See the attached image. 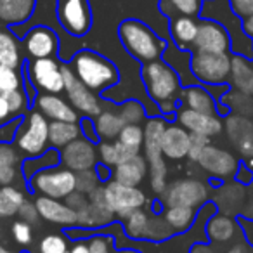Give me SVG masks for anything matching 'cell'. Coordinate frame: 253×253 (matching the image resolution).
<instances>
[{"label":"cell","instance_id":"obj_1","mask_svg":"<svg viewBox=\"0 0 253 253\" xmlns=\"http://www.w3.org/2000/svg\"><path fill=\"white\" fill-rule=\"evenodd\" d=\"M118 35L126 52L142 64L162 59L163 52L167 50L165 40L139 19H125L120 25Z\"/></svg>","mask_w":253,"mask_h":253},{"label":"cell","instance_id":"obj_2","mask_svg":"<svg viewBox=\"0 0 253 253\" xmlns=\"http://www.w3.org/2000/svg\"><path fill=\"white\" fill-rule=\"evenodd\" d=\"M75 77L92 92H102L118 82L120 75L116 66L104 56L94 50H80L71 59Z\"/></svg>","mask_w":253,"mask_h":253},{"label":"cell","instance_id":"obj_3","mask_svg":"<svg viewBox=\"0 0 253 253\" xmlns=\"http://www.w3.org/2000/svg\"><path fill=\"white\" fill-rule=\"evenodd\" d=\"M167 128V122L162 116H153L144 125V158L148 162V175L155 194H163L167 189V163L162 153V137Z\"/></svg>","mask_w":253,"mask_h":253},{"label":"cell","instance_id":"obj_4","mask_svg":"<svg viewBox=\"0 0 253 253\" xmlns=\"http://www.w3.org/2000/svg\"><path fill=\"white\" fill-rule=\"evenodd\" d=\"M141 77L146 84L149 97L155 102H175L180 95V80L177 71L162 59L144 63L141 70Z\"/></svg>","mask_w":253,"mask_h":253},{"label":"cell","instance_id":"obj_5","mask_svg":"<svg viewBox=\"0 0 253 253\" xmlns=\"http://www.w3.org/2000/svg\"><path fill=\"white\" fill-rule=\"evenodd\" d=\"M32 189L40 196L54 198V200H66L73 191H77V173L68 169H43L33 173Z\"/></svg>","mask_w":253,"mask_h":253},{"label":"cell","instance_id":"obj_6","mask_svg":"<svg viewBox=\"0 0 253 253\" xmlns=\"http://www.w3.org/2000/svg\"><path fill=\"white\" fill-rule=\"evenodd\" d=\"M191 71L194 78L208 85H222L229 82L231 75V56L227 52H198L194 50L191 57Z\"/></svg>","mask_w":253,"mask_h":253},{"label":"cell","instance_id":"obj_7","mask_svg":"<svg viewBox=\"0 0 253 253\" xmlns=\"http://www.w3.org/2000/svg\"><path fill=\"white\" fill-rule=\"evenodd\" d=\"M49 144V122L40 111H33L19 128L16 146L28 156H40L45 153Z\"/></svg>","mask_w":253,"mask_h":253},{"label":"cell","instance_id":"obj_8","mask_svg":"<svg viewBox=\"0 0 253 253\" xmlns=\"http://www.w3.org/2000/svg\"><path fill=\"white\" fill-rule=\"evenodd\" d=\"M59 25L73 37H84L92 28V9L88 0H56Z\"/></svg>","mask_w":253,"mask_h":253},{"label":"cell","instance_id":"obj_9","mask_svg":"<svg viewBox=\"0 0 253 253\" xmlns=\"http://www.w3.org/2000/svg\"><path fill=\"white\" fill-rule=\"evenodd\" d=\"M163 196L165 207H189L196 208L207 203L210 191L200 179H180L167 186Z\"/></svg>","mask_w":253,"mask_h":253},{"label":"cell","instance_id":"obj_10","mask_svg":"<svg viewBox=\"0 0 253 253\" xmlns=\"http://www.w3.org/2000/svg\"><path fill=\"white\" fill-rule=\"evenodd\" d=\"M102 187H104V196L109 210L120 218H125L130 211L142 208L148 203L146 194L135 186H123L115 179H109Z\"/></svg>","mask_w":253,"mask_h":253},{"label":"cell","instance_id":"obj_11","mask_svg":"<svg viewBox=\"0 0 253 253\" xmlns=\"http://www.w3.org/2000/svg\"><path fill=\"white\" fill-rule=\"evenodd\" d=\"M63 71V80H64V90L70 99V104L73 106L77 111L84 113L85 116H97L102 111V106L95 92L87 88L77 77H75L73 70L70 66H61Z\"/></svg>","mask_w":253,"mask_h":253},{"label":"cell","instance_id":"obj_12","mask_svg":"<svg viewBox=\"0 0 253 253\" xmlns=\"http://www.w3.org/2000/svg\"><path fill=\"white\" fill-rule=\"evenodd\" d=\"M28 77L32 84L45 94H59L64 90L61 64L54 57L32 59L28 63Z\"/></svg>","mask_w":253,"mask_h":253},{"label":"cell","instance_id":"obj_13","mask_svg":"<svg viewBox=\"0 0 253 253\" xmlns=\"http://www.w3.org/2000/svg\"><path fill=\"white\" fill-rule=\"evenodd\" d=\"M193 49L198 52H213L224 54L231 49V37L227 30L215 19L201 18L198 21L196 40L193 43Z\"/></svg>","mask_w":253,"mask_h":253},{"label":"cell","instance_id":"obj_14","mask_svg":"<svg viewBox=\"0 0 253 253\" xmlns=\"http://www.w3.org/2000/svg\"><path fill=\"white\" fill-rule=\"evenodd\" d=\"M203 170L211 173L213 177H220V179H229L232 177L239 169V162L231 151L222 149L218 146L208 144L198 155L196 162Z\"/></svg>","mask_w":253,"mask_h":253},{"label":"cell","instance_id":"obj_15","mask_svg":"<svg viewBox=\"0 0 253 253\" xmlns=\"http://www.w3.org/2000/svg\"><path fill=\"white\" fill-rule=\"evenodd\" d=\"M61 162H63L64 169L75 173L92 170L97 165V149H95L94 142H90L88 139L78 137L63 148Z\"/></svg>","mask_w":253,"mask_h":253},{"label":"cell","instance_id":"obj_16","mask_svg":"<svg viewBox=\"0 0 253 253\" xmlns=\"http://www.w3.org/2000/svg\"><path fill=\"white\" fill-rule=\"evenodd\" d=\"M177 122L184 126L189 134H201L208 137L222 134L224 123L218 118V115H205V113L193 111L189 108H180L177 111Z\"/></svg>","mask_w":253,"mask_h":253},{"label":"cell","instance_id":"obj_17","mask_svg":"<svg viewBox=\"0 0 253 253\" xmlns=\"http://www.w3.org/2000/svg\"><path fill=\"white\" fill-rule=\"evenodd\" d=\"M25 50L32 59H42V57H52L59 49V39L54 33V30L47 26H35L26 33Z\"/></svg>","mask_w":253,"mask_h":253},{"label":"cell","instance_id":"obj_18","mask_svg":"<svg viewBox=\"0 0 253 253\" xmlns=\"http://www.w3.org/2000/svg\"><path fill=\"white\" fill-rule=\"evenodd\" d=\"M225 132L227 137L239 155L245 158H253V120L248 116L234 115L227 116L225 120Z\"/></svg>","mask_w":253,"mask_h":253},{"label":"cell","instance_id":"obj_19","mask_svg":"<svg viewBox=\"0 0 253 253\" xmlns=\"http://www.w3.org/2000/svg\"><path fill=\"white\" fill-rule=\"evenodd\" d=\"M191 148V134L177 125H167L165 132L162 137V153L165 158L172 160V162H179V160L187 158Z\"/></svg>","mask_w":253,"mask_h":253},{"label":"cell","instance_id":"obj_20","mask_svg":"<svg viewBox=\"0 0 253 253\" xmlns=\"http://www.w3.org/2000/svg\"><path fill=\"white\" fill-rule=\"evenodd\" d=\"M35 205H37V210H39V215L42 218H45L47 222H52V224H59V225L77 224V213H75V210L68 207L66 203H63V201L47 196H39Z\"/></svg>","mask_w":253,"mask_h":253},{"label":"cell","instance_id":"obj_21","mask_svg":"<svg viewBox=\"0 0 253 253\" xmlns=\"http://www.w3.org/2000/svg\"><path fill=\"white\" fill-rule=\"evenodd\" d=\"M37 108L52 122H77L78 115L71 104L57 97V94H42L37 99Z\"/></svg>","mask_w":253,"mask_h":253},{"label":"cell","instance_id":"obj_22","mask_svg":"<svg viewBox=\"0 0 253 253\" xmlns=\"http://www.w3.org/2000/svg\"><path fill=\"white\" fill-rule=\"evenodd\" d=\"M146 177H148V162H146L144 156L137 155L134 158L116 165L115 170H113L111 179H115L116 182L123 184V186L139 187Z\"/></svg>","mask_w":253,"mask_h":253},{"label":"cell","instance_id":"obj_23","mask_svg":"<svg viewBox=\"0 0 253 253\" xmlns=\"http://www.w3.org/2000/svg\"><path fill=\"white\" fill-rule=\"evenodd\" d=\"M35 7L37 0H0V23L7 26L26 23Z\"/></svg>","mask_w":253,"mask_h":253},{"label":"cell","instance_id":"obj_24","mask_svg":"<svg viewBox=\"0 0 253 253\" xmlns=\"http://www.w3.org/2000/svg\"><path fill=\"white\" fill-rule=\"evenodd\" d=\"M180 101L184 108L193 111L205 113V115H217V102L208 94V90L201 85H191L186 90H180Z\"/></svg>","mask_w":253,"mask_h":253},{"label":"cell","instance_id":"obj_25","mask_svg":"<svg viewBox=\"0 0 253 253\" xmlns=\"http://www.w3.org/2000/svg\"><path fill=\"white\" fill-rule=\"evenodd\" d=\"M198 33V19L193 16H177L170 19V35L180 50L193 47Z\"/></svg>","mask_w":253,"mask_h":253},{"label":"cell","instance_id":"obj_26","mask_svg":"<svg viewBox=\"0 0 253 253\" xmlns=\"http://www.w3.org/2000/svg\"><path fill=\"white\" fill-rule=\"evenodd\" d=\"M229 82L232 84L234 90L253 95V66L248 61V57L239 56V54L231 57V75H229Z\"/></svg>","mask_w":253,"mask_h":253},{"label":"cell","instance_id":"obj_27","mask_svg":"<svg viewBox=\"0 0 253 253\" xmlns=\"http://www.w3.org/2000/svg\"><path fill=\"white\" fill-rule=\"evenodd\" d=\"M137 155H139L137 151L123 146L118 139H116V141H102L101 144L97 146V158L101 160L102 165H106L108 169L109 167L115 169L116 165L134 158V156H137Z\"/></svg>","mask_w":253,"mask_h":253},{"label":"cell","instance_id":"obj_28","mask_svg":"<svg viewBox=\"0 0 253 253\" xmlns=\"http://www.w3.org/2000/svg\"><path fill=\"white\" fill-rule=\"evenodd\" d=\"M94 126L99 139H102V141H116L122 128L125 126V122H123L118 113L101 111L95 116Z\"/></svg>","mask_w":253,"mask_h":253},{"label":"cell","instance_id":"obj_29","mask_svg":"<svg viewBox=\"0 0 253 253\" xmlns=\"http://www.w3.org/2000/svg\"><path fill=\"white\" fill-rule=\"evenodd\" d=\"M19 153L14 146L0 142V186H9L14 182L18 173Z\"/></svg>","mask_w":253,"mask_h":253},{"label":"cell","instance_id":"obj_30","mask_svg":"<svg viewBox=\"0 0 253 253\" xmlns=\"http://www.w3.org/2000/svg\"><path fill=\"white\" fill-rule=\"evenodd\" d=\"M82 128L77 122H52L49 123V144L63 149L66 144L80 137Z\"/></svg>","mask_w":253,"mask_h":253},{"label":"cell","instance_id":"obj_31","mask_svg":"<svg viewBox=\"0 0 253 253\" xmlns=\"http://www.w3.org/2000/svg\"><path fill=\"white\" fill-rule=\"evenodd\" d=\"M238 232V225L229 215H215L207 224V234L215 243H227L232 241Z\"/></svg>","mask_w":253,"mask_h":253},{"label":"cell","instance_id":"obj_32","mask_svg":"<svg viewBox=\"0 0 253 253\" xmlns=\"http://www.w3.org/2000/svg\"><path fill=\"white\" fill-rule=\"evenodd\" d=\"M21 64L18 39L7 28L0 26V66L18 68Z\"/></svg>","mask_w":253,"mask_h":253},{"label":"cell","instance_id":"obj_33","mask_svg":"<svg viewBox=\"0 0 253 253\" xmlns=\"http://www.w3.org/2000/svg\"><path fill=\"white\" fill-rule=\"evenodd\" d=\"M75 213H77V224H80L82 227H102L115 218V213L111 210H101V208L94 207L90 201H87Z\"/></svg>","mask_w":253,"mask_h":253},{"label":"cell","instance_id":"obj_34","mask_svg":"<svg viewBox=\"0 0 253 253\" xmlns=\"http://www.w3.org/2000/svg\"><path fill=\"white\" fill-rule=\"evenodd\" d=\"M203 7V0H160V11L169 19L177 16L198 18Z\"/></svg>","mask_w":253,"mask_h":253},{"label":"cell","instance_id":"obj_35","mask_svg":"<svg viewBox=\"0 0 253 253\" xmlns=\"http://www.w3.org/2000/svg\"><path fill=\"white\" fill-rule=\"evenodd\" d=\"M163 218L172 227L173 232H182L193 225L196 211L189 207H167L163 211Z\"/></svg>","mask_w":253,"mask_h":253},{"label":"cell","instance_id":"obj_36","mask_svg":"<svg viewBox=\"0 0 253 253\" xmlns=\"http://www.w3.org/2000/svg\"><path fill=\"white\" fill-rule=\"evenodd\" d=\"M25 203V194L14 186L0 187V218H9L18 215L21 205Z\"/></svg>","mask_w":253,"mask_h":253},{"label":"cell","instance_id":"obj_37","mask_svg":"<svg viewBox=\"0 0 253 253\" xmlns=\"http://www.w3.org/2000/svg\"><path fill=\"white\" fill-rule=\"evenodd\" d=\"M220 102L229 111L234 113V115L253 118V95L243 94V92H239V90H231L222 95Z\"/></svg>","mask_w":253,"mask_h":253},{"label":"cell","instance_id":"obj_38","mask_svg":"<svg viewBox=\"0 0 253 253\" xmlns=\"http://www.w3.org/2000/svg\"><path fill=\"white\" fill-rule=\"evenodd\" d=\"M149 215L146 210L137 208V210L130 211V213L125 217V231L126 234L134 239H142L146 234V229H148Z\"/></svg>","mask_w":253,"mask_h":253},{"label":"cell","instance_id":"obj_39","mask_svg":"<svg viewBox=\"0 0 253 253\" xmlns=\"http://www.w3.org/2000/svg\"><path fill=\"white\" fill-rule=\"evenodd\" d=\"M118 141L123 146H126L128 149H134V151L141 153L142 141H144V130H142L141 125H134V123H126L122 128L118 135Z\"/></svg>","mask_w":253,"mask_h":253},{"label":"cell","instance_id":"obj_40","mask_svg":"<svg viewBox=\"0 0 253 253\" xmlns=\"http://www.w3.org/2000/svg\"><path fill=\"white\" fill-rule=\"evenodd\" d=\"M173 234L172 227L167 224V220L163 217H149L148 222V229H146L144 239H149V241H163V239L170 238Z\"/></svg>","mask_w":253,"mask_h":253},{"label":"cell","instance_id":"obj_41","mask_svg":"<svg viewBox=\"0 0 253 253\" xmlns=\"http://www.w3.org/2000/svg\"><path fill=\"white\" fill-rule=\"evenodd\" d=\"M18 88H21V77L16 68L0 66V95H9Z\"/></svg>","mask_w":253,"mask_h":253},{"label":"cell","instance_id":"obj_42","mask_svg":"<svg viewBox=\"0 0 253 253\" xmlns=\"http://www.w3.org/2000/svg\"><path fill=\"white\" fill-rule=\"evenodd\" d=\"M118 115L122 116V120L125 122V125H126V123H134V125H139V123L144 120L146 111H144V108H142L141 102L130 99V101H125L122 106H120Z\"/></svg>","mask_w":253,"mask_h":253},{"label":"cell","instance_id":"obj_43","mask_svg":"<svg viewBox=\"0 0 253 253\" xmlns=\"http://www.w3.org/2000/svg\"><path fill=\"white\" fill-rule=\"evenodd\" d=\"M57 160H59V155H57L56 151H47L40 160L39 158H33V160H30V162L25 163V167H23V170H25V175L26 177H32L33 173L40 172V170L50 169V167L56 165Z\"/></svg>","mask_w":253,"mask_h":253},{"label":"cell","instance_id":"obj_44","mask_svg":"<svg viewBox=\"0 0 253 253\" xmlns=\"http://www.w3.org/2000/svg\"><path fill=\"white\" fill-rule=\"evenodd\" d=\"M40 253H68V241L64 236L49 234L40 241Z\"/></svg>","mask_w":253,"mask_h":253},{"label":"cell","instance_id":"obj_45","mask_svg":"<svg viewBox=\"0 0 253 253\" xmlns=\"http://www.w3.org/2000/svg\"><path fill=\"white\" fill-rule=\"evenodd\" d=\"M97 186H99V177L94 172V169L77 173V191H80L84 194H90Z\"/></svg>","mask_w":253,"mask_h":253},{"label":"cell","instance_id":"obj_46","mask_svg":"<svg viewBox=\"0 0 253 253\" xmlns=\"http://www.w3.org/2000/svg\"><path fill=\"white\" fill-rule=\"evenodd\" d=\"M12 238L16 239V243L19 245H30L33 239V229L32 224L25 220H18L12 224Z\"/></svg>","mask_w":253,"mask_h":253},{"label":"cell","instance_id":"obj_47","mask_svg":"<svg viewBox=\"0 0 253 253\" xmlns=\"http://www.w3.org/2000/svg\"><path fill=\"white\" fill-rule=\"evenodd\" d=\"M231 11L239 19H245L253 14V0H227Z\"/></svg>","mask_w":253,"mask_h":253},{"label":"cell","instance_id":"obj_48","mask_svg":"<svg viewBox=\"0 0 253 253\" xmlns=\"http://www.w3.org/2000/svg\"><path fill=\"white\" fill-rule=\"evenodd\" d=\"M208 144H210V137H208V135L191 134V148H189V155H187V158H189L191 162H196L200 151Z\"/></svg>","mask_w":253,"mask_h":253},{"label":"cell","instance_id":"obj_49","mask_svg":"<svg viewBox=\"0 0 253 253\" xmlns=\"http://www.w3.org/2000/svg\"><path fill=\"white\" fill-rule=\"evenodd\" d=\"M5 97H7L9 106H11L12 116L19 115V113H21L23 109H25V106H26V95H25V92H23V88H18V90L11 92V94L5 95Z\"/></svg>","mask_w":253,"mask_h":253},{"label":"cell","instance_id":"obj_50","mask_svg":"<svg viewBox=\"0 0 253 253\" xmlns=\"http://www.w3.org/2000/svg\"><path fill=\"white\" fill-rule=\"evenodd\" d=\"M18 215L21 217V220L28 222V224H35L37 220H39V210H37V205L30 203V201H25V203L21 205V208H19Z\"/></svg>","mask_w":253,"mask_h":253},{"label":"cell","instance_id":"obj_51","mask_svg":"<svg viewBox=\"0 0 253 253\" xmlns=\"http://www.w3.org/2000/svg\"><path fill=\"white\" fill-rule=\"evenodd\" d=\"M88 250L90 253H113L111 252V243L108 238H102V236H95V238L88 239Z\"/></svg>","mask_w":253,"mask_h":253},{"label":"cell","instance_id":"obj_52","mask_svg":"<svg viewBox=\"0 0 253 253\" xmlns=\"http://www.w3.org/2000/svg\"><path fill=\"white\" fill-rule=\"evenodd\" d=\"M87 201H88L87 194L80 193V191H73V193H71L70 196L66 198V205H68L70 208H73L75 211L80 210V208L84 207V205L87 203Z\"/></svg>","mask_w":253,"mask_h":253},{"label":"cell","instance_id":"obj_53","mask_svg":"<svg viewBox=\"0 0 253 253\" xmlns=\"http://www.w3.org/2000/svg\"><path fill=\"white\" fill-rule=\"evenodd\" d=\"M11 118H12V113H11V106H9L7 97H5V95H0V125L7 123Z\"/></svg>","mask_w":253,"mask_h":253},{"label":"cell","instance_id":"obj_54","mask_svg":"<svg viewBox=\"0 0 253 253\" xmlns=\"http://www.w3.org/2000/svg\"><path fill=\"white\" fill-rule=\"evenodd\" d=\"M82 128H84L85 135H87L88 141H90V142H95L99 139L97 137V132H95V126L92 125L90 120H84V123H82Z\"/></svg>","mask_w":253,"mask_h":253},{"label":"cell","instance_id":"obj_55","mask_svg":"<svg viewBox=\"0 0 253 253\" xmlns=\"http://www.w3.org/2000/svg\"><path fill=\"white\" fill-rule=\"evenodd\" d=\"M241 25H243V32H245L246 35L250 37V39H253V14L243 19Z\"/></svg>","mask_w":253,"mask_h":253},{"label":"cell","instance_id":"obj_56","mask_svg":"<svg viewBox=\"0 0 253 253\" xmlns=\"http://www.w3.org/2000/svg\"><path fill=\"white\" fill-rule=\"evenodd\" d=\"M224 253H250L248 248H246V245H243V243H236V245H232L229 250H225Z\"/></svg>","mask_w":253,"mask_h":253},{"label":"cell","instance_id":"obj_57","mask_svg":"<svg viewBox=\"0 0 253 253\" xmlns=\"http://www.w3.org/2000/svg\"><path fill=\"white\" fill-rule=\"evenodd\" d=\"M68 253H90V250H88L87 243H77V245H73V248H71Z\"/></svg>","mask_w":253,"mask_h":253},{"label":"cell","instance_id":"obj_58","mask_svg":"<svg viewBox=\"0 0 253 253\" xmlns=\"http://www.w3.org/2000/svg\"><path fill=\"white\" fill-rule=\"evenodd\" d=\"M191 253H211V250L208 246H194Z\"/></svg>","mask_w":253,"mask_h":253},{"label":"cell","instance_id":"obj_59","mask_svg":"<svg viewBox=\"0 0 253 253\" xmlns=\"http://www.w3.org/2000/svg\"><path fill=\"white\" fill-rule=\"evenodd\" d=\"M0 253H12V252H9V250H5V248H2V246H0Z\"/></svg>","mask_w":253,"mask_h":253},{"label":"cell","instance_id":"obj_60","mask_svg":"<svg viewBox=\"0 0 253 253\" xmlns=\"http://www.w3.org/2000/svg\"><path fill=\"white\" fill-rule=\"evenodd\" d=\"M120 253H134V252H128V250H125V252H120Z\"/></svg>","mask_w":253,"mask_h":253}]
</instances>
